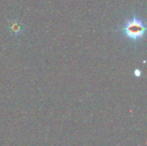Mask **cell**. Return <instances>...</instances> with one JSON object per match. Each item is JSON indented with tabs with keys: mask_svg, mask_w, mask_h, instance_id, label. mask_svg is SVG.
<instances>
[{
	"mask_svg": "<svg viewBox=\"0 0 147 146\" xmlns=\"http://www.w3.org/2000/svg\"><path fill=\"white\" fill-rule=\"evenodd\" d=\"M9 30L11 31V33L14 34H16V35H20L23 32V27L17 21L11 22L9 23Z\"/></svg>",
	"mask_w": 147,
	"mask_h": 146,
	"instance_id": "2",
	"label": "cell"
},
{
	"mask_svg": "<svg viewBox=\"0 0 147 146\" xmlns=\"http://www.w3.org/2000/svg\"><path fill=\"white\" fill-rule=\"evenodd\" d=\"M146 30V26L144 20L137 15H133L129 19H127L120 28V32L130 42L137 43L140 40Z\"/></svg>",
	"mask_w": 147,
	"mask_h": 146,
	"instance_id": "1",
	"label": "cell"
},
{
	"mask_svg": "<svg viewBox=\"0 0 147 146\" xmlns=\"http://www.w3.org/2000/svg\"><path fill=\"white\" fill-rule=\"evenodd\" d=\"M135 73L137 74V77H139V76H140V72H139V71H135Z\"/></svg>",
	"mask_w": 147,
	"mask_h": 146,
	"instance_id": "3",
	"label": "cell"
}]
</instances>
